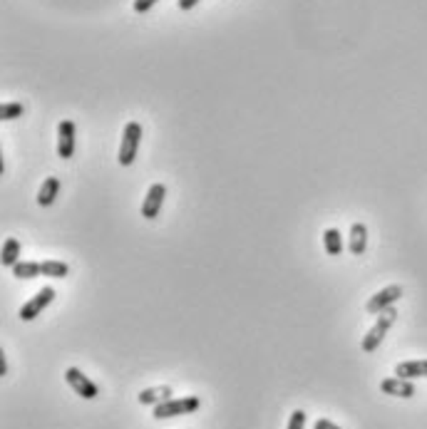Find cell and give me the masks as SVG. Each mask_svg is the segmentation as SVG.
<instances>
[{"label":"cell","instance_id":"obj_19","mask_svg":"<svg viewBox=\"0 0 427 429\" xmlns=\"http://www.w3.org/2000/svg\"><path fill=\"white\" fill-rule=\"evenodd\" d=\"M303 427H306V412H303V409H293L286 429H303Z\"/></svg>","mask_w":427,"mask_h":429},{"label":"cell","instance_id":"obj_9","mask_svg":"<svg viewBox=\"0 0 427 429\" xmlns=\"http://www.w3.org/2000/svg\"><path fill=\"white\" fill-rule=\"evenodd\" d=\"M380 390H383L385 395L402 397V400H410V397L415 395L412 380H402V377H388V380L380 382Z\"/></svg>","mask_w":427,"mask_h":429},{"label":"cell","instance_id":"obj_10","mask_svg":"<svg viewBox=\"0 0 427 429\" xmlns=\"http://www.w3.org/2000/svg\"><path fill=\"white\" fill-rule=\"evenodd\" d=\"M172 387L169 385H159V387H149V390H142L137 395L139 405H152V407H157V405L167 402V400H172Z\"/></svg>","mask_w":427,"mask_h":429},{"label":"cell","instance_id":"obj_20","mask_svg":"<svg viewBox=\"0 0 427 429\" xmlns=\"http://www.w3.org/2000/svg\"><path fill=\"white\" fill-rule=\"evenodd\" d=\"M157 3H159V0H134V3H132V8H134V13H139V15H142V13L152 10Z\"/></svg>","mask_w":427,"mask_h":429},{"label":"cell","instance_id":"obj_11","mask_svg":"<svg viewBox=\"0 0 427 429\" xmlns=\"http://www.w3.org/2000/svg\"><path fill=\"white\" fill-rule=\"evenodd\" d=\"M395 377H402V380L427 377V360H410V363H400L398 367H395Z\"/></svg>","mask_w":427,"mask_h":429},{"label":"cell","instance_id":"obj_1","mask_svg":"<svg viewBox=\"0 0 427 429\" xmlns=\"http://www.w3.org/2000/svg\"><path fill=\"white\" fill-rule=\"evenodd\" d=\"M395 321H398V310L395 308H385L383 313H378V323L363 337V345H360L363 353H375L380 348V342L385 340V335H388V330L395 325Z\"/></svg>","mask_w":427,"mask_h":429},{"label":"cell","instance_id":"obj_5","mask_svg":"<svg viewBox=\"0 0 427 429\" xmlns=\"http://www.w3.org/2000/svg\"><path fill=\"white\" fill-rule=\"evenodd\" d=\"M400 298H402V286H388V288L370 295V300L365 303V310L370 316H378L385 308H393V303H398Z\"/></svg>","mask_w":427,"mask_h":429},{"label":"cell","instance_id":"obj_15","mask_svg":"<svg viewBox=\"0 0 427 429\" xmlns=\"http://www.w3.org/2000/svg\"><path fill=\"white\" fill-rule=\"evenodd\" d=\"M323 246L328 255H340L343 253V239H340L338 228H326L323 231Z\"/></svg>","mask_w":427,"mask_h":429},{"label":"cell","instance_id":"obj_18","mask_svg":"<svg viewBox=\"0 0 427 429\" xmlns=\"http://www.w3.org/2000/svg\"><path fill=\"white\" fill-rule=\"evenodd\" d=\"M22 112H25V107H22L20 102H6L0 107V120L13 122V120H18V117H22Z\"/></svg>","mask_w":427,"mask_h":429},{"label":"cell","instance_id":"obj_17","mask_svg":"<svg viewBox=\"0 0 427 429\" xmlns=\"http://www.w3.org/2000/svg\"><path fill=\"white\" fill-rule=\"evenodd\" d=\"M40 266H43V276H48V278H65L67 273H70L67 263H62V261H43Z\"/></svg>","mask_w":427,"mask_h":429},{"label":"cell","instance_id":"obj_23","mask_svg":"<svg viewBox=\"0 0 427 429\" xmlns=\"http://www.w3.org/2000/svg\"><path fill=\"white\" fill-rule=\"evenodd\" d=\"M0 375H3V377L8 375V360H6V353L0 355Z\"/></svg>","mask_w":427,"mask_h":429},{"label":"cell","instance_id":"obj_2","mask_svg":"<svg viewBox=\"0 0 427 429\" xmlns=\"http://www.w3.org/2000/svg\"><path fill=\"white\" fill-rule=\"evenodd\" d=\"M202 407V400L199 397H172L167 402L157 405L154 407V419H172V417H179V414H194L197 409Z\"/></svg>","mask_w":427,"mask_h":429},{"label":"cell","instance_id":"obj_8","mask_svg":"<svg viewBox=\"0 0 427 429\" xmlns=\"http://www.w3.org/2000/svg\"><path fill=\"white\" fill-rule=\"evenodd\" d=\"M164 196H167V186L164 184H152L144 196V204H142V216L147 221L157 218V213L162 211V204H164Z\"/></svg>","mask_w":427,"mask_h":429},{"label":"cell","instance_id":"obj_12","mask_svg":"<svg viewBox=\"0 0 427 429\" xmlns=\"http://www.w3.org/2000/svg\"><path fill=\"white\" fill-rule=\"evenodd\" d=\"M57 191H60V179L57 176H48V179L43 181V186H40L38 191V204L40 206H52L57 199Z\"/></svg>","mask_w":427,"mask_h":429},{"label":"cell","instance_id":"obj_22","mask_svg":"<svg viewBox=\"0 0 427 429\" xmlns=\"http://www.w3.org/2000/svg\"><path fill=\"white\" fill-rule=\"evenodd\" d=\"M202 0H179L176 6H179V10H192V8H197Z\"/></svg>","mask_w":427,"mask_h":429},{"label":"cell","instance_id":"obj_16","mask_svg":"<svg viewBox=\"0 0 427 429\" xmlns=\"http://www.w3.org/2000/svg\"><path fill=\"white\" fill-rule=\"evenodd\" d=\"M18 261H20V244H18V239H8L3 244V266L13 268Z\"/></svg>","mask_w":427,"mask_h":429},{"label":"cell","instance_id":"obj_4","mask_svg":"<svg viewBox=\"0 0 427 429\" xmlns=\"http://www.w3.org/2000/svg\"><path fill=\"white\" fill-rule=\"evenodd\" d=\"M52 300H55V288H43V290H38V293L33 295V298L28 300V303L22 305L20 308V313H18V318H20V321H35V318L38 316H43V310L48 308L50 303H52Z\"/></svg>","mask_w":427,"mask_h":429},{"label":"cell","instance_id":"obj_21","mask_svg":"<svg viewBox=\"0 0 427 429\" xmlns=\"http://www.w3.org/2000/svg\"><path fill=\"white\" fill-rule=\"evenodd\" d=\"M313 429H340L335 422H330V419H318L316 424H313Z\"/></svg>","mask_w":427,"mask_h":429},{"label":"cell","instance_id":"obj_3","mask_svg":"<svg viewBox=\"0 0 427 429\" xmlns=\"http://www.w3.org/2000/svg\"><path fill=\"white\" fill-rule=\"evenodd\" d=\"M139 141H142V125L139 122H127L125 132H122V144H120V154H117V162L122 167H132L134 159H137V149Z\"/></svg>","mask_w":427,"mask_h":429},{"label":"cell","instance_id":"obj_7","mask_svg":"<svg viewBox=\"0 0 427 429\" xmlns=\"http://www.w3.org/2000/svg\"><path fill=\"white\" fill-rule=\"evenodd\" d=\"M75 134H77V127L72 120H65L57 125V157L60 159L75 157Z\"/></svg>","mask_w":427,"mask_h":429},{"label":"cell","instance_id":"obj_13","mask_svg":"<svg viewBox=\"0 0 427 429\" xmlns=\"http://www.w3.org/2000/svg\"><path fill=\"white\" fill-rule=\"evenodd\" d=\"M368 248V228L365 223H353L351 226V253L363 255Z\"/></svg>","mask_w":427,"mask_h":429},{"label":"cell","instance_id":"obj_6","mask_svg":"<svg viewBox=\"0 0 427 429\" xmlns=\"http://www.w3.org/2000/svg\"><path fill=\"white\" fill-rule=\"evenodd\" d=\"M65 380H67V385H70L72 390L77 392V395L83 397V400H94V397L99 395L97 385H94V382L90 380L88 375H83V370L67 367L65 370Z\"/></svg>","mask_w":427,"mask_h":429},{"label":"cell","instance_id":"obj_14","mask_svg":"<svg viewBox=\"0 0 427 429\" xmlns=\"http://www.w3.org/2000/svg\"><path fill=\"white\" fill-rule=\"evenodd\" d=\"M13 276L20 278V281H33V278L43 276V266L35 261H18L13 266Z\"/></svg>","mask_w":427,"mask_h":429}]
</instances>
